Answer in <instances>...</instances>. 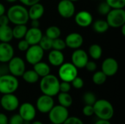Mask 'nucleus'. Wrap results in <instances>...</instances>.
Here are the masks:
<instances>
[{"mask_svg": "<svg viewBox=\"0 0 125 124\" xmlns=\"http://www.w3.org/2000/svg\"><path fill=\"white\" fill-rule=\"evenodd\" d=\"M52 42H53V39L48 38L45 35H43L38 45L43 49L44 51L49 50L52 49Z\"/></svg>", "mask_w": 125, "mask_h": 124, "instance_id": "nucleus-31", "label": "nucleus"}, {"mask_svg": "<svg viewBox=\"0 0 125 124\" xmlns=\"http://www.w3.org/2000/svg\"><path fill=\"white\" fill-rule=\"evenodd\" d=\"M9 18L10 23L14 25L26 24L29 20L28 9L23 4L12 5L6 14Z\"/></svg>", "mask_w": 125, "mask_h": 124, "instance_id": "nucleus-1", "label": "nucleus"}, {"mask_svg": "<svg viewBox=\"0 0 125 124\" xmlns=\"http://www.w3.org/2000/svg\"><path fill=\"white\" fill-rule=\"evenodd\" d=\"M67 48L64 39H61L60 37L56 38L55 39H53L52 42V49L56 50H61L62 51Z\"/></svg>", "mask_w": 125, "mask_h": 124, "instance_id": "nucleus-32", "label": "nucleus"}, {"mask_svg": "<svg viewBox=\"0 0 125 124\" xmlns=\"http://www.w3.org/2000/svg\"><path fill=\"white\" fill-rule=\"evenodd\" d=\"M42 30L38 28L31 27L30 29H27L24 39L28 42L30 45H38L41 38L42 37Z\"/></svg>", "mask_w": 125, "mask_h": 124, "instance_id": "nucleus-19", "label": "nucleus"}, {"mask_svg": "<svg viewBox=\"0 0 125 124\" xmlns=\"http://www.w3.org/2000/svg\"><path fill=\"white\" fill-rule=\"evenodd\" d=\"M121 31H122V35L123 36H125V24H124V25H122L121 27Z\"/></svg>", "mask_w": 125, "mask_h": 124, "instance_id": "nucleus-49", "label": "nucleus"}, {"mask_svg": "<svg viewBox=\"0 0 125 124\" xmlns=\"http://www.w3.org/2000/svg\"><path fill=\"white\" fill-rule=\"evenodd\" d=\"M106 21L109 27L120 28L125 24V9H111L106 15Z\"/></svg>", "mask_w": 125, "mask_h": 124, "instance_id": "nucleus-5", "label": "nucleus"}, {"mask_svg": "<svg viewBox=\"0 0 125 124\" xmlns=\"http://www.w3.org/2000/svg\"><path fill=\"white\" fill-rule=\"evenodd\" d=\"M45 12V7L40 3L38 2L29 7L28 10L29 18L30 20H39L42 17Z\"/></svg>", "mask_w": 125, "mask_h": 124, "instance_id": "nucleus-21", "label": "nucleus"}, {"mask_svg": "<svg viewBox=\"0 0 125 124\" xmlns=\"http://www.w3.org/2000/svg\"><path fill=\"white\" fill-rule=\"evenodd\" d=\"M44 56V50L39 45H30L26 51V61L31 65H34L42 61Z\"/></svg>", "mask_w": 125, "mask_h": 124, "instance_id": "nucleus-9", "label": "nucleus"}, {"mask_svg": "<svg viewBox=\"0 0 125 124\" xmlns=\"http://www.w3.org/2000/svg\"><path fill=\"white\" fill-rule=\"evenodd\" d=\"M61 34V29L56 26H51L48 27L45 31V36L51 39H55L60 37Z\"/></svg>", "mask_w": 125, "mask_h": 124, "instance_id": "nucleus-29", "label": "nucleus"}, {"mask_svg": "<svg viewBox=\"0 0 125 124\" xmlns=\"http://www.w3.org/2000/svg\"><path fill=\"white\" fill-rule=\"evenodd\" d=\"M48 60L51 65L59 67L64 61V56L61 50L52 49L48 56Z\"/></svg>", "mask_w": 125, "mask_h": 124, "instance_id": "nucleus-20", "label": "nucleus"}, {"mask_svg": "<svg viewBox=\"0 0 125 124\" xmlns=\"http://www.w3.org/2000/svg\"><path fill=\"white\" fill-rule=\"evenodd\" d=\"M57 11L59 15L64 18H72L75 12L74 2L70 0H61L57 5Z\"/></svg>", "mask_w": 125, "mask_h": 124, "instance_id": "nucleus-11", "label": "nucleus"}, {"mask_svg": "<svg viewBox=\"0 0 125 124\" xmlns=\"http://www.w3.org/2000/svg\"><path fill=\"white\" fill-rule=\"evenodd\" d=\"M92 26H93L94 31L100 34L106 32L109 29V26L106 20H101V19L97 20L96 21H94L93 23Z\"/></svg>", "mask_w": 125, "mask_h": 124, "instance_id": "nucleus-28", "label": "nucleus"}, {"mask_svg": "<svg viewBox=\"0 0 125 124\" xmlns=\"http://www.w3.org/2000/svg\"><path fill=\"white\" fill-rule=\"evenodd\" d=\"M64 42L67 48L76 50L82 46L83 43V37L78 32H72L66 37Z\"/></svg>", "mask_w": 125, "mask_h": 124, "instance_id": "nucleus-16", "label": "nucleus"}, {"mask_svg": "<svg viewBox=\"0 0 125 124\" xmlns=\"http://www.w3.org/2000/svg\"><path fill=\"white\" fill-rule=\"evenodd\" d=\"M111 10V8L109 7V5L105 1L100 3L97 8L99 14L102 15H107V14L110 12Z\"/></svg>", "mask_w": 125, "mask_h": 124, "instance_id": "nucleus-35", "label": "nucleus"}, {"mask_svg": "<svg viewBox=\"0 0 125 124\" xmlns=\"http://www.w3.org/2000/svg\"><path fill=\"white\" fill-rule=\"evenodd\" d=\"M57 96H58L57 99H58L59 105H60L66 108L70 107L73 105V99L72 96L69 93L59 92L57 94Z\"/></svg>", "mask_w": 125, "mask_h": 124, "instance_id": "nucleus-24", "label": "nucleus"}, {"mask_svg": "<svg viewBox=\"0 0 125 124\" xmlns=\"http://www.w3.org/2000/svg\"><path fill=\"white\" fill-rule=\"evenodd\" d=\"M8 72L12 75L18 77H21L26 71V64L24 60L18 56H13L8 62Z\"/></svg>", "mask_w": 125, "mask_h": 124, "instance_id": "nucleus-8", "label": "nucleus"}, {"mask_svg": "<svg viewBox=\"0 0 125 124\" xmlns=\"http://www.w3.org/2000/svg\"><path fill=\"white\" fill-rule=\"evenodd\" d=\"M0 105L7 112H13L16 110L19 105V99L14 94H3L0 99Z\"/></svg>", "mask_w": 125, "mask_h": 124, "instance_id": "nucleus-10", "label": "nucleus"}, {"mask_svg": "<svg viewBox=\"0 0 125 124\" xmlns=\"http://www.w3.org/2000/svg\"><path fill=\"white\" fill-rule=\"evenodd\" d=\"M29 46H30V45L28 43V42L25 39H20V41L18 42V45H17L18 49L22 52H26L27 50V49L29 48Z\"/></svg>", "mask_w": 125, "mask_h": 124, "instance_id": "nucleus-38", "label": "nucleus"}, {"mask_svg": "<svg viewBox=\"0 0 125 124\" xmlns=\"http://www.w3.org/2000/svg\"><path fill=\"white\" fill-rule=\"evenodd\" d=\"M10 20L6 14H4L0 16V26H6L9 25Z\"/></svg>", "mask_w": 125, "mask_h": 124, "instance_id": "nucleus-44", "label": "nucleus"}, {"mask_svg": "<svg viewBox=\"0 0 125 124\" xmlns=\"http://www.w3.org/2000/svg\"><path fill=\"white\" fill-rule=\"evenodd\" d=\"M18 112L21 117L23 118L25 121H34L36 114H37V109L36 107L30 102H24L22 103L18 107Z\"/></svg>", "mask_w": 125, "mask_h": 124, "instance_id": "nucleus-12", "label": "nucleus"}, {"mask_svg": "<svg viewBox=\"0 0 125 124\" xmlns=\"http://www.w3.org/2000/svg\"><path fill=\"white\" fill-rule=\"evenodd\" d=\"M59 84L60 80L59 77L50 73L41 78L40 89L42 94L53 97L59 93Z\"/></svg>", "mask_w": 125, "mask_h": 124, "instance_id": "nucleus-2", "label": "nucleus"}, {"mask_svg": "<svg viewBox=\"0 0 125 124\" xmlns=\"http://www.w3.org/2000/svg\"><path fill=\"white\" fill-rule=\"evenodd\" d=\"M105 2L111 9H123L125 7V0H105Z\"/></svg>", "mask_w": 125, "mask_h": 124, "instance_id": "nucleus-34", "label": "nucleus"}, {"mask_svg": "<svg viewBox=\"0 0 125 124\" xmlns=\"http://www.w3.org/2000/svg\"><path fill=\"white\" fill-rule=\"evenodd\" d=\"M68 117V109L60 105H54L48 112V118L52 124H62Z\"/></svg>", "mask_w": 125, "mask_h": 124, "instance_id": "nucleus-7", "label": "nucleus"}, {"mask_svg": "<svg viewBox=\"0 0 125 124\" xmlns=\"http://www.w3.org/2000/svg\"><path fill=\"white\" fill-rule=\"evenodd\" d=\"M71 86H72L74 88H75V89H81V88H82L83 87V86H84V81H83V80L81 77L77 76L76 77H75V78L72 80V82H71Z\"/></svg>", "mask_w": 125, "mask_h": 124, "instance_id": "nucleus-36", "label": "nucleus"}, {"mask_svg": "<svg viewBox=\"0 0 125 124\" xmlns=\"http://www.w3.org/2000/svg\"><path fill=\"white\" fill-rule=\"evenodd\" d=\"M93 1H97V0H93Z\"/></svg>", "mask_w": 125, "mask_h": 124, "instance_id": "nucleus-55", "label": "nucleus"}, {"mask_svg": "<svg viewBox=\"0 0 125 124\" xmlns=\"http://www.w3.org/2000/svg\"><path fill=\"white\" fill-rule=\"evenodd\" d=\"M59 67L58 71L59 79H60L62 81L71 83L72 80L75 77H76L78 75V68L75 67L70 62H67V63L64 62Z\"/></svg>", "mask_w": 125, "mask_h": 124, "instance_id": "nucleus-6", "label": "nucleus"}, {"mask_svg": "<svg viewBox=\"0 0 125 124\" xmlns=\"http://www.w3.org/2000/svg\"><path fill=\"white\" fill-rule=\"evenodd\" d=\"M23 6L30 7L34 4H37L40 1V0H18Z\"/></svg>", "mask_w": 125, "mask_h": 124, "instance_id": "nucleus-43", "label": "nucleus"}, {"mask_svg": "<svg viewBox=\"0 0 125 124\" xmlns=\"http://www.w3.org/2000/svg\"><path fill=\"white\" fill-rule=\"evenodd\" d=\"M19 87L18 78L11 74H4L0 76V93L1 94H14Z\"/></svg>", "mask_w": 125, "mask_h": 124, "instance_id": "nucleus-4", "label": "nucleus"}, {"mask_svg": "<svg viewBox=\"0 0 125 124\" xmlns=\"http://www.w3.org/2000/svg\"><path fill=\"white\" fill-rule=\"evenodd\" d=\"M33 69L39 75V77H41L46 76L47 75L50 74V72H51V67H50L49 64L45 62H43L42 61L34 64Z\"/></svg>", "mask_w": 125, "mask_h": 124, "instance_id": "nucleus-22", "label": "nucleus"}, {"mask_svg": "<svg viewBox=\"0 0 125 124\" xmlns=\"http://www.w3.org/2000/svg\"><path fill=\"white\" fill-rule=\"evenodd\" d=\"M12 39V29L9 25L0 26V42H10Z\"/></svg>", "mask_w": 125, "mask_h": 124, "instance_id": "nucleus-23", "label": "nucleus"}, {"mask_svg": "<svg viewBox=\"0 0 125 124\" xmlns=\"http://www.w3.org/2000/svg\"><path fill=\"white\" fill-rule=\"evenodd\" d=\"M107 77H108L102 71H95L92 76V81L95 85L101 86L105 83Z\"/></svg>", "mask_w": 125, "mask_h": 124, "instance_id": "nucleus-30", "label": "nucleus"}, {"mask_svg": "<svg viewBox=\"0 0 125 124\" xmlns=\"http://www.w3.org/2000/svg\"><path fill=\"white\" fill-rule=\"evenodd\" d=\"M43 124V123L40 121H33L31 124Z\"/></svg>", "mask_w": 125, "mask_h": 124, "instance_id": "nucleus-50", "label": "nucleus"}, {"mask_svg": "<svg viewBox=\"0 0 125 124\" xmlns=\"http://www.w3.org/2000/svg\"><path fill=\"white\" fill-rule=\"evenodd\" d=\"M88 55L94 60H99L103 55V49L101 46L98 44H92L89 48Z\"/></svg>", "mask_w": 125, "mask_h": 124, "instance_id": "nucleus-27", "label": "nucleus"}, {"mask_svg": "<svg viewBox=\"0 0 125 124\" xmlns=\"http://www.w3.org/2000/svg\"><path fill=\"white\" fill-rule=\"evenodd\" d=\"M5 1H7V2H10V3H14V2H15V1H17L18 0H5Z\"/></svg>", "mask_w": 125, "mask_h": 124, "instance_id": "nucleus-51", "label": "nucleus"}, {"mask_svg": "<svg viewBox=\"0 0 125 124\" xmlns=\"http://www.w3.org/2000/svg\"><path fill=\"white\" fill-rule=\"evenodd\" d=\"M8 118L4 113H0V124H8Z\"/></svg>", "mask_w": 125, "mask_h": 124, "instance_id": "nucleus-45", "label": "nucleus"}, {"mask_svg": "<svg viewBox=\"0 0 125 124\" xmlns=\"http://www.w3.org/2000/svg\"><path fill=\"white\" fill-rule=\"evenodd\" d=\"M1 73H0V76H1Z\"/></svg>", "mask_w": 125, "mask_h": 124, "instance_id": "nucleus-54", "label": "nucleus"}, {"mask_svg": "<svg viewBox=\"0 0 125 124\" xmlns=\"http://www.w3.org/2000/svg\"><path fill=\"white\" fill-rule=\"evenodd\" d=\"M54 105V100L52 96L42 94L37 98L35 107L41 113H48Z\"/></svg>", "mask_w": 125, "mask_h": 124, "instance_id": "nucleus-14", "label": "nucleus"}, {"mask_svg": "<svg viewBox=\"0 0 125 124\" xmlns=\"http://www.w3.org/2000/svg\"><path fill=\"white\" fill-rule=\"evenodd\" d=\"M70 1H73V2H75V1H79V0H70Z\"/></svg>", "mask_w": 125, "mask_h": 124, "instance_id": "nucleus-52", "label": "nucleus"}, {"mask_svg": "<svg viewBox=\"0 0 125 124\" xmlns=\"http://www.w3.org/2000/svg\"><path fill=\"white\" fill-rule=\"evenodd\" d=\"M62 124H84L83 121L75 116H73V117H68L67 118V120L63 123Z\"/></svg>", "mask_w": 125, "mask_h": 124, "instance_id": "nucleus-41", "label": "nucleus"}, {"mask_svg": "<svg viewBox=\"0 0 125 124\" xmlns=\"http://www.w3.org/2000/svg\"><path fill=\"white\" fill-rule=\"evenodd\" d=\"M23 120L19 114H15L11 116L8 121V124H23Z\"/></svg>", "mask_w": 125, "mask_h": 124, "instance_id": "nucleus-40", "label": "nucleus"}, {"mask_svg": "<svg viewBox=\"0 0 125 124\" xmlns=\"http://www.w3.org/2000/svg\"><path fill=\"white\" fill-rule=\"evenodd\" d=\"M94 124H111L110 121L108 120H103V119H98Z\"/></svg>", "mask_w": 125, "mask_h": 124, "instance_id": "nucleus-47", "label": "nucleus"}, {"mask_svg": "<svg viewBox=\"0 0 125 124\" xmlns=\"http://www.w3.org/2000/svg\"><path fill=\"white\" fill-rule=\"evenodd\" d=\"M82 113L86 117H91V116H92L93 115H94L93 105H86L83 107V109H82Z\"/></svg>", "mask_w": 125, "mask_h": 124, "instance_id": "nucleus-39", "label": "nucleus"}, {"mask_svg": "<svg viewBox=\"0 0 125 124\" xmlns=\"http://www.w3.org/2000/svg\"><path fill=\"white\" fill-rule=\"evenodd\" d=\"M75 22L78 26L86 28L92 24L93 16L89 11L81 10L75 14Z\"/></svg>", "mask_w": 125, "mask_h": 124, "instance_id": "nucleus-17", "label": "nucleus"}, {"mask_svg": "<svg viewBox=\"0 0 125 124\" xmlns=\"http://www.w3.org/2000/svg\"><path fill=\"white\" fill-rule=\"evenodd\" d=\"M83 100L85 105H93L95 103V102L97 101V97L94 93H92L91 91H88L83 94Z\"/></svg>", "mask_w": 125, "mask_h": 124, "instance_id": "nucleus-33", "label": "nucleus"}, {"mask_svg": "<svg viewBox=\"0 0 125 124\" xmlns=\"http://www.w3.org/2000/svg\"><path fill=\"white\" fill-rule=\"evenodd\" d=\"M21 77L26 83H29V84L36 83L39 80V78H40L39 75L35 72L34 69L26 70Z\"/></svg>", "mask_w": 125, "mask_h": 124, "instance_id": "nucleus-25", "label": "nucleus"}, {"mask_svg": "<svg viewBox=\"0 0 125 124\" xmlns=\"http://www.w3.org/2000/svg\"><path fill=\"white\" fill-rule=\"evenodd\" d=\"M71 83L66 81H62L59 84V92L63 93H69L71 90Z\"/></svg>", "mask_w": 125, "mask_h": 124, "instance_id": "nucleus-37", "label": "nucleus"}, {"mask_svg": "<svg viewBox=\"0 0 125 124\" xmlns=\"http://www.w3.org/2000/svg\"><path fill=\"white\" fill-rule=\"evenodd\" d=\"M84 68H86V70L89 71V72H94L96 71L97 68V64H96L95 61H89V60L88 62L86 63V66H85Z\"/></svg>", "mask_w": 125, "mask_h": 124, "instance_id": "nucleus-42", "label": "nucleus"}, {"mask_svg": "<svg viewBox=\"0 0 125 124\" xmlns=\"http://www.w3.org/2000/svg\"><path fill=\"white\" fill-rule=\"evenodd\" d=\"M14 48L10 42H0V63H8L14 56Z\"/></svg>", "mask_w": 125, "mask_h": 124, "instance_id": "nucleus-18", "label": "nucleus"}, {"mask_svg": "<svg viewBox=\"0 0 125 124\" xmlns=\"http://www.w3.org/2000/svg\"><path fill=\"white\" fill-rule=\"evenodd\" d=\"M94 115L99 119L110 121L114 115V108L112 104L104 99H97L93 105Z\"/></svg>", "mask_w": 125, "mask_h": 124, "instance_id": "nucleus-3", "label": "nucleus"}, {"mask_svg": "<svg viewBox=\"0 0 125 124\" xmlns=\"http://www.w3.org/2000/svg\"><path fill=\"white\" fill-rule=\"evenodd\" d=\"M5 12H6L5 7H4V5L2 3L0 2V16L4 15V14H5Z\"/></svg>", "mask_w": 125, "mask_h": 124, "instance_id": "nucleus-48", "label": "nucleus"}, {"mask_svg": "<svg viewBox=\"0 0 125 124\" xmlns=\"http://www.w3.org/2000/svg\"><path fill=\"white\" fill-rule=\"evenodd\" d=\"M40 26L39 20H31V27L38 28Z\"/></svg>", "mask_w": 125, "mask_h": 124, "instance_id": "nucleus-46", "label": "nucleus"}, {"mask_svg": "<svg viewBox=\"0 0 125 124\" xmlns=\"http://www.w3.org/2000/svg\"><path fill=\"white\" fill-rule=\"evenodd\" d=\"M102 72L107 77H112L116 74L119 69V64L117 61L112 57L106 58L102 63Z\"/></svg>", "mask_w": 125, "mask_h": 124, "instance_id": "nucleus-15", "label": "nucleus"}, {"mask_svg": "<svg viewBox=\"0 0 125 124\" xmlns=\"http://www.w3.org/2000/svg\"><path fill=\"white\" fill-rule=\"evenodd\" d=\"M52 124V123H51V124Z\"/></svg>", "mask_w": 125, "mask_h": 124, "instance_id": "nucleus-53", "label": "nucleus"}, {"mask_svg": "<svg viewBox=\"0 0 125 124\" xmlns=\"http://www.w3.org/2000/svg\"><path fill=\"white\" fill-rule=\"evenodd\" d=\"M12 29V36L13 38L16 39H23L27 31V26L26 24H21V25H15Z\"/></svg>", "mask_w": 125, "mask_h": 124, "instance_id": "nucleus-26", "label": "nucleus"}, {"mask_svg": "<svg viewBox=\"0 0 125 124\" xmlns=\"http://www.w3.org/2000/svg\"><path fill=\"white\" fill-rule=\"evenodd\" d=\"M89 61L88 53L83 49L78 48L74 50L71 56V63L78 69H83L85 67Z\"/></svg>", "mask_w": 125, "mask_h": 124, "instance_id": "nucleus-13", "label": "nucleus"}]
</instances>
